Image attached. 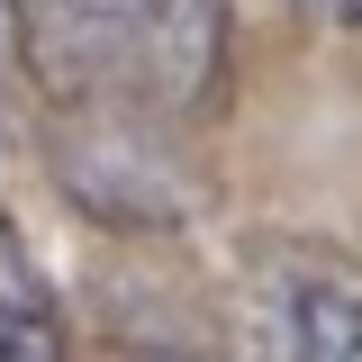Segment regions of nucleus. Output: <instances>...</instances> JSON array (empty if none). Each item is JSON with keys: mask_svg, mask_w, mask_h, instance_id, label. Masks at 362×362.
Here are the masks:
<instances>
[{"mask_svg": "<svg viewBox=\"0 0 362 362\" xmlns=\"http://www.w3.org/2000/svg\"><path fill=\"white\" fill-rule=\"evenodd\" d=\"M9 18L54 136H154L226 73L218 0H9Z\"/></svg>", "mask_w": 362, "mask_h": 362, "instance_id": "obj_1", "label": "nucleus"}, {"mask_svg": "<svg viewBox=\"0 0 362 362\" xmlns=\"http://www.w3.org/2000/svg\"><path fill=\"white\" fill-rule=\"evenodd\" d=\"M254 362H362V272L317 245H281L245 281Z\"/></svg>", "mask_w": 362, "mask_h": 362, "instance_id": "obj_2", "label": "nucleus"}, {"mask_svg": "<svg viewBox=\"0 0 362 362\" xmlns=\"http://www.w3.org/2000/svg\"><path fill=\"white\" fill-rule=\"evenodd\" d=\"M64 299L45 281L37 245L0 218V362H64Z\"/></svg>", "mask_w": 362, "mask_h": 362, "instance_id": "obj_3", "label": "nucleus"}, {"mask_svg": "<svg viewBox=\"0 0 362 362\" xmlns=\"http://www.w3.org/2000/svg\"><path fill=\"white\" fill-rule=\"evenodd\" d=\"M28 64H18V18H9V0H0V145L28 127Z\"/></svg>", "mask_w": 362, "mask_h": 362, "instance_id": "obj_4", "label": "nucleus"}, {"mask_svg": "<svg viewBox=\"0 0 362 362\" xmlns=\"http://www.w3.org/2000/svg\"><path fill=\"white\" fill-rule=\"evenodd\" d=\"M281 9H299L317 28H362V0H281Z\"/></svg>", "mask_w": 362, "mask_h": 362, "instance_id": "obj_5", "label": "nucleus"}]
</instances>
